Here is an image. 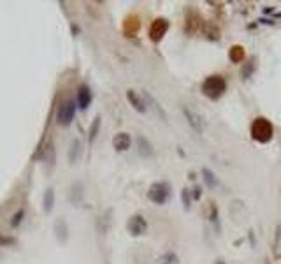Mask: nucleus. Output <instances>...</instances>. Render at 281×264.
<instances>
[{"mask_svg": "<svg viewBox=\"0 0 281 264\" xmlns=\"http://www.w3.org/2000/svg\"><path fill=\"white\" fill-rule=\"evenodd\" d=\"M225 88H227V83H225V79L221 76H209L202 83L204 95H207L213 101H216V99H220L223 95Z\"/></svg>", "mask_w": 281, "mask_h": 264, "instance_id": "nucleus-1", "label": "nucleus"}, {"mask_svg": "<svg viewBox=\"0 0 281 264\" xmlns=\"http://www.w3.org/2000/svg\"><path fill=\"white\" fill-rule=\"evenodd\" d=\"M251 136L258 143H269L272 139V125H270L269 120L256 118L251 125Z\"/></svg>", "mask_w": 281, "mask_h": 264, "instance_id": "nucleus-2", "label": "nucleus"}, {"mask_svg": "<svg viewBox=\"0 0 281 264\" xmlns=\"http://www.w3.org/2000/svg\"><path fill=\"white\" fill-rule=\"evenodd\" d=\"M148 197L150 201H153L155 204H164L169 199V185L167 183H153L148 190Z\"/></svg>", "mask_w": 281, "mask_h": 264, "instance_id": "nucleus-3", "label": "nucleus"}, {"mask_svg": "<svg viewBox=\"0 0 281 264\" xmlns=\"http://www.w3.org/2000/svg\"><path fill=\"white\" fill-rule=\"evenodd\" d=\"M76 115V102L74 101H65L58 109V123L63 127L70 125Z\"/></svg>", "mask_w": 281, "mask_h": 264, "instance_id": "nucleus-4", "label": "nucleus"}, {"mask_svg": "<svg viewBox=\"0 0 281 264\" xmlns=\"http://www.w3.org/2000/svg\"><path fill=\"white\" fill-rule=\"evenodd\" d=\"M169 30V21L165 20V18H158V20H155L153 23H151V28H150V39L153 42H158L162 41V37L165 35V32Z\"/></svg>", "mask_w": 281, "mask_h": 264, "instance_id": "nucleus-5", "label": "nucleus"}, {"mask_svg": "<svg viewBox=\"0 0 281 264\" xmlns=\"http://www.w3.org/2000/svg\"><path fill=\"white\" fill-rule=\"evenodd\" d=\"M126 229H128V232L132 236H140L146 232L148 224H146V220H144V217H140V215H133V217H130L128 224H126Z\"/></svg>", "mask_w": 281, "mask_h": 264, "instance_id": "nucleus-6", "label": "nucleus"}, {"mask_svg": "<svg viewBox=\"0 0 281 264\" xmlns=\"http://www.w3.org/2000/svg\"><path fill=\"white\" fill-rule=\"evenodd\" d=\"M53 231H55V236L58 241L65 243L69 239V225H67L65 218H56L55 224H53Z\"/></svg>", "mask_w": 281, "mask_h": 264, "instance_id": "nucleus-7", "label": "nucleus"}, {"mask_svg": "<svg viewBox=\"0 0 281 264\" xmlns=\"http://www.w3.org/2000/svg\"><path fill=\"white\" fill-rule=\"evenodd\" d=\"M183 113H185L186 120H188V123L193 127V129L197 130V132H202L204 130V118L200 115H197L195 111H190L188 108L183 109Z\"/></svg>", "mask_w": 281, "mask_h": 264, "instance_id": "nucleus-8", "label": "nucleus"}, {"mask_svg": "<svg viewBox=\"0 0 281 264\" xmlns=\"http://www.w3.org/2000/svg\"><path fill=\"white\" fill-rule=\"evenodd\" d=\"M130 143H132V139H130V136L126 132H119V134H116V136L112 137V146H114L116 151L128 150Z\"/></svg>", "mask_w": 281, "mask_h": 264, "instance_id": "nucleus-9", "label": "nucleus"}, {"mask_svg": "<svg viewBox=\"0 0 281 264\" xmlns=\"http://www.w3.org/2000/svg\"><path fill=\"white\" fill-rule=\"evenodd\" d=\"M90 104H91V90L86 84H83V86H79V90H77V106H79L81 109H86Z\"/></svg>", "mask_w": 281, "mask_h": 264, "instance_id": "nucleus-10", "label": "nucleus"}, {"mask_svg": "<svg viewBox=\"0 0 281 264\" xmlns=\"http://www.w3.org/2000/svg\"><path fill=\"white\" fill-rule=\"evenodd\" d=\"M126 99H128V102L133 106V109H137L139 113H146V102L143 101V99L139 97V95L135 94L133 90H128L126 92Z\"/></svg>", "mask_w": 281, "mask_h": 264, "instance_id": "nucleus-11", "label": "nucleus"}, {"mask_svg": "<svg viewBox=\"0 0 281 264\" xmlns=\"http://www.w3.org/2000/svg\"><path fill=\"white\" fill-rule=\"evenodd\" d=\"M123 30H125V34L128 35V37L135 35L137 30H139V18H137V16L126 18V20H125V25H123Z\"/></svg>", "mask_w": 281, "mask_h": 264, "instance_id": "nucleus-12", "label": "nucleus"}, {"mask_svg": "<svg viewBox=\"0 0 281 264\" xmlns=\"http://www.w3.org/2000/svg\"><path fill=\"white\" fill-rule=\"evenodd\" d=\"M42 206H44L46 213H49V211L53 210V206H55V190H53L51 187L46 189L44 197H42Z\"/></svg>", "mask_w": 281, "mask_h": 264, "instance_id": "nucleus-13", "label": "nucleus"}, {"mask_svg": "<svg viewBox=\"0 0 281 264\" xmlns=\"http://www.w3.org/2000/svg\"><path fill=\"white\" fill-rule=\"evenodd\" d=\"M79 153H81V141L74 139L72 143H70V150H69V162L70 164H74V162L79 158Z\"/></svg>", "mask_w": 281, "mask_h": 264, "instance_id": "nucleus-14", "label": "nucleus"}, {"mask_svg": "<svg viewBox=\"0 0 281 264\" xmlns=\"http://www.w3.org/2000/svg\"><path fill=\"white\" fill-rule=\"evenodd\" d=\"M228 56H230V60L235 63L242 62V60H244V49H242V46H232Z\"/></svg>", "mask_w": 281, "mask_h": 264, "instance_id": "nucleus-15", "label": "nucleus"}, {"mask_svg": "<svg viewBox=\"0 0 281 264\" xmlns=\"http://www.w3.org/2000/svg\"><path fill=\"white\" fill-rule=\"evenodd\" d=\"M157 264H179V259L174 252H167V253H164V255L158 257Z\"/></svg>", "mask_w": 281, "mask_h": 264, "instance_id": "nucleus-16", "label": "nucleus"}, {"mask_svg": "<svg viewBox=\"0 0 281 264\" xmlns=\"http://www.w3.org/2000/svg\"><path fill=\"white\" fill-rule=\"evenodd\" d=\"M137 143H139V151H140V155H144V157H150L151 153H153V150H151V144L148 143L144 137H139L137 139Z\"/></svg>", "mask_w": 281, "mask_h": 264, "instance_id": "nucleus-17", "label": "nucleus"}, {"mask_svg": "<svg viewBox=\"0 0 281 264\" xmlns=\"http://www.w3.org/2000/svg\"><path fill=\"white\" fill-rule=\"evenodd\" d=\"M202 174H204V182L207 183V187H209V189H214V187L218 185V180L214 178V174L209 171V169L204 167V169H202Z\"/></svg>", "mask_w": 281, "mask_h": 264, "instance_id": "nucleus-18", "label": "nucleus"}, {"mask_svg": "<svg viewBox=\"0 0 281 264\" xmlns=\"http://www.w3.org/2000/svg\"><path fill=\"white\" fill-rule=\"evenodd\" d=\"M98 129H100V116H95L93 123H91V127H90V141H95V137H97V134H98Z\"/></svg>", "mask_w": 281, "mask_h": 264, "instance_id": "nucleus-19", "label": "nucleus"}, {"mask_svg": "<svg viewBox=\"0 0 281 264\" xmlns=\"http://www.w3.org/2000/svg\"><path fill=\"white\" fill-rule=\"evenodd\" d=\"M46 162H48V165L55 164V148H53L51 143L46 146Z\"/></svg>", "mask_w": 281, "mask_h": 264, "instance_id": "nucleus-20", "label": "nucleus"}, {"mask_svg": "<svg viewBox=\"0 0 281 264\" xmlns=\"http://www.w3.org/2000/svg\"><path fill=\"white\" fill-rule=\"evenodd\" d=\"M144 97H146V99H148V102H150V104H151V106H153V109H155V111H157V113H158V115H160V116H162V118H164V120H165V113H164V111H162V108H160V106H158V104H157V102H155V99H153V97H151V95H150V94H144Z\"/></svg>", "mask_w": 281, "mask_h": 264, "instance_id": "nucleus-21", "label": "nucleus"}, {"mask_svg": "<svg viewBox=\"0 0 281 264\" xmlns=\"http://www.w3.org/2000/svg\"><path fill=\"white\" fill-rule=\"evenodd\" d=\"M23 215H25V210H20V211H18V213L13 217V222H11V225H13V227L20 225V222H21V218H23Z\"/></svg>", "mask_w": 281, "mask_h": 264, "instance_id": "nucleus-22", "label": "nucleus"}, {"mask_svg": "<svg viewBox=\"0 0 281 264\" xmlns=\"http://www.w3.org/2000/svg\"><path fill=\"white\" fill-rule=\"evenodd\" d=\"M181 197H183V203H185V208H186V210H188V208H190V196H188V190L183 189Z\"/></svg>", "mask_w": 281, "mask_h": 264, "instance_id": "nucleus-23", "label": "nucleus"}, {"mask_svg": "<svg viewBox=\"0 0 281 264\" xmlns=\"http://www.w3.org/2000/svg\"><path fill=\"white\" fill-rule=\"evenodd\" d=\"M193 196H195V199H199V197H200V189H199V187L195 189V194H193Z\"/></svg>", "mask_w": 281, "mask_h": 264, "instance_id": "nucleus-24", "label": "nucleus"}, {"mask_svg": "<svg viewBox=\"0 0 281 264\" xmlns=\"http://www.w3.org/2000/svg\"><path fill=\"white\" fill-rule=\"evenodd\" d=\"M216 264H225V260H221V259H218V260H216Z\"/></svg>", "mask_w": 281, "mask_h": 264, "instance_id": "nucleus-25", "label": "nucleus"}, {"mask_svg": "<svg viewBox=\"0 0 281 264\" xmlns=\"http://www.w3.org/2000/svg\"><path fill=\"white\" fill-rule=\"evenodd\" d=\"M265 264H270V262H265Z\"/></svg>", "mask_w": 281, "mask_h": 264, "instance_id": "nucleus-26", "label": "nucleus"}]
</instances>
